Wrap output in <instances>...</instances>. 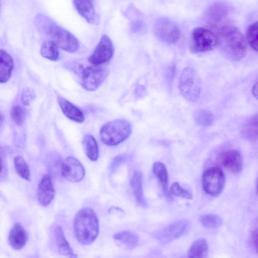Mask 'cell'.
Returning a JSON list of instances; mask_svg holds the SVG:
<instances>
[{"mask_svg": "<svg viewBox=\"0 0 258 258\" xmlns=\"http://www.w3.org/2000/svg\"><path fill=\"white\" fill-rule=\"evenodd\" d=\"M219 45L229 59L239 60L246 54L247 44L241 31L232 25L222 26L216 33Z\"/></svg>", "mask_w": 258, "mask_h": 258, "instance_id": "6da1fadb", "label": "cell"}, {"mask_svg": "<svg viewBox=\"0 0 258 258\" xmlns=\"http://www.w3.org/2000/svg\"><path fill=\"white\" fill-rule=\"evenodd\" d=\"M74 229L76 239L81 244L94 242L99 233V221L95 212L89 208L80 209L75 217Z\"/></svg>", "mask_w": 258, "mask_h": 258, "instance_id": "7a4b0ae2", "label": "cell"}, {"mask_svg": "<svg viewBox=\"0 0 258 258\" xmlns=\"http://www.w3.org/2000/svg\"><path fill=\"white\" fill-rule=\"evenodd\" d=\"M131 132L130 122L124 119H117L105 123L100 129V136L104 144L114 146L127 139Z\"/></svg>", "mask_w": 258, "mask_h": 258, "instance_id": "3957f363", "label": "cell"}, {"mask_svg": "<svg viewBox=\"0 0 258 258\" xmlns=\"http://www.w3.org/2000/svg\"><path fill=\"white\" fill-rule=\"evenodd\" d=\"M47 23L44 27L45 32L58 47L69 52L77 51L79 42L72 33L52 21Z\"/></svg>", "mask_w": 258, "mask_h": 258, "instance_id": "277c9868", "label": "cell"}, {"mask_svg": "<svg viewBox=\"0 0 258 258\" xmlns=\"http://www.w3.org/2000/svg\"><path fill=\"white\" fill-rule=\"evenodd\" d=\"M218 45V36L211 30L202 27L192 30L190 47L192 52L198 53L209 51Z\"/></svg>", "mask_w": 258, "mask_h": 258, "instance_id": "5b68a950", "label": "cell"}, {"mask_svg": "<svg viewBox=\"0 0 258 258\" xmlns=\"http://www.w3.org/2000/svg\"><path fill=\"white\" fill-rule=\"evenodd\" d=\"M178 88L182 95L189 101H196L201 92L199 77L190 67L184 68L179 78Z\"/></svg>", "mask_w": 258, "mask_h": 258, "instance_id": "8992f818", "label": "cell"}, {"mask_svg": "<svg viewBox=\"0 0 258 258\" xmlns=\"http://www.w3.org/2000/svg\"><path fill=\"white\" fill-rule=\"evenodd\" d=\"M81 71V84L84 89L93 91L98 89L108 75V69L101 66H79Z\"/></svg>", "mask_w": 258, "mask_h": 258, "instance_id": "52a82bcc", "label": "cell"}, {"mask_svg": "<svg viewBox=\"0 0 258 258\" xmlns=\"http://www.w3.org/2000/svg\"><path fill=\"white\" fill-rule=\"evenodd\" d=\"M225 182V175L219 167L213 166L204 171L202 186L204 191L212 197H217L222 191Z\"/></svg>", "mask_w": 258, "mask_h": 258, "instance_id": "ba28073f", "label": "cell"}, {"mask_svg": "<svg viewBox=\"0 0 258 258\" xmlns=\"http://www.w3.org/2000/svg\"><path fill=\"white\" fill-rule=\"evenodd\" d=\"M153 30L156 36L167 44H174L180 37V32L177 25L166 17L159 18L155 22Z\"/></svg>", "mask_w": 258, "mask_h": 258, "instance_id": "9c48e42d", "label": "cell"}, {"mask_svg": "<svg viewBox=\"0 0 258 258\" xmlns=\"http://www.w3.org/2000/svg\"><path fill=\"white\" fill-rule=\"evenodd\" d=\"M114 54V47L110 38L103 35L88 60L94 66H101L109 61Z\"/></svg>", "mask_w": 258, "mask_h": 258, "instance_id": "30bf717a", "label": "cell"}, {"mask_svg": "<svg viewBox=\"0 0 258 258\" xmlns=\"http://www.w3.org/2000/svg\"><path fill=\"white\" fill-rule=\"evenodd\" d=\"M189 223L185 220L174 222L158 231L155 237L163 244L171 242L183 235L188 230Z\"/></svg>", "mask_w": 258, "mask_h": 258, "instance_id": "8fae6325", "label": "cell"}, {"mask_svg": "<svg viewBox=\"0 0 258 258\" xmlns=\"http://www.w3.org/2000/svg\"><path fill=\"white\" fill-rule=\"evenodd\" d=\"M217 161L221 167L233 173H238L242 169V158L237 150H230L220 152L217 156Z\"/></svg>", "mask_w": 258, "mask_h": 258, "instance_id": "7c38bea8", "label": "cell"}, {"mask_svg": "<svg viewBox=\"0 0 258 258\" xmlns=\"http://www.w3.org/2000/svg\"><path fill=\"white\" fill-rule=\"evenodd\" d=\"M61 173L62 176L68 180L77 182L83 179L85 170L78 159L73 157H68L61 164Z\"/></svg>", "mask_w": 258, "mask_h": 258, "instance_id": "4fadbf2b", "label": "cell"}, {"mask_svg": "<svg viewBox=\"0 0 258 258\" xmlns=\"http://www.w3.org/2000/svg\"><path fill=\"white\" fill-rule=\"evenodd\" d=\"M55 195L51 178L50 175L46 174L41 179L37 189V199L39 203L43 206L48 205Z\"/></svg>", "mask_w": 258, "mask_h": 258, "instance_id": "5bb4252c", "label": "cell"}, {"mask_svg": "<svg viewBox=\"0 0 258 258\" xmlns=\"http://www.w3.org/2000/svg\"><path fill=\"white\" fill-rule=\"evenodd\" d=\"M228 13V8L224 4L215 3L206 10L204 20L209 25L215 26L224 20Z\"/></svg>", "mask_w": 258, "mask_h": 258, "instance_id": "9a60e30c", "label": "cell"}, {"mask_svg": "<svg viewBox=\"0 0 258 258\" xmlns=\"http://www.w3.org/2000/svg\"><path fill=\"white\" fill-rule=\"evenodd\" d=\"M73 5L78 13L89 24L97 25L99 17L92 1H74Z\"/></svg>", "mask_w": 258, "mask_h": 258, "instance_id": "2e32d148", "label": "cell"}, {"mask_svg": "<svg viewBox=\"0 0 258 258\" xmlns=\"http://www.w3.org/2000/svg\"><path fill=\"white\" fill-rule=\"evenodd\" d=\"M57 102L67 117L78 123L84 121L85 117L83 112L78 107L60 96L57 97Z\"/></svg>", "mask_w": 258, "mask_h": 258, "instance_id": "e0dca14e", "label": "cell"}, {"mask_svg": "<svg viewBox=\"0 0 258 258\" xmlns=\"http://www.w3.org/2000/svg\"><path fill=\"white\" fill-rule=\"evenodd\" d=\"M27 235L23 227L19 223H15L11 229L8 236V241L11 246L15 250H20L25 245Z\"/></svg>", "mask_w": 258, "mask_h": 258, "instance_id": "ac0fdd59", "label": "cell"}, {"mask_svg": "<svg viewBox=\"0 0 258 258\" xmlns=\"http://www.w3.org/2000/svg\"><path fill=\"white\" fill-rule=\"evenodd\" d=\"M53 232L59 253L69 258H77V255L74 252L69 242L67 240L61 226H55Z\"/></svg>", "mask_w": 258, "mask_h": 258, "instance_id": "d6986e66", "label": "cell"}, {"mask_svg": "<svg viewBox=\"0 0 258 258\" xmlns=\"http://www.w3.org/2000/svg\"><path fill=\"white\" fill-rule=\"evenodd\" d=\"M0 64V82L1 83L7 82L12 75L14 63L12 56L5 50L1 49Z\"/></svg>", "mask_w": 258, "mask_h": 258, "instance_id": "ffe728a7", "label": "cell"}, {"mask_svg": "<svg viewBox=\"0 0 258 258\" xmlns=\"http://www.w3.org/2000/svg\"><path fill=\"white\" fill-rule=\"evenodd\" d=\"M130 184L138 204L142 206H145L146 202L144 198L143 189L142 174L140 171H136L134 172L131 178Z\"/></svg>", "mask_w": 258, "mask_h": 258, "instance_id": "44dd1931", "label": "cell"}, {"mask_svg": "<svg viewBox=\"0 0 258 258\" xmlns=\"http://www.w3.org/2000/svg\"><path fill=\"white\" fill-rule=\"evenodd\" d=\"M208 244L204 238L195 241L190 246L186 258H207Z\"/></svg>", "mask_w": 258, "mask_h": 258, "instance_id": "7402d4cb", "label": "cell"}, {"mask_svg": "<svg viewBox=\"0 0 258 258\" xmlns=\"http://www.w3.org/2000/svg\"><path fill=\"white\" fill-rule=\"evenodd\" d=\"M242 136L249 141L258 140V114L248 119L243 125Z\"/></svg>", "mask_w": 258, "mask_h": 258, "instance_id": "603a6c76", "label": "cell"}, {"mask_svg": "<svg viewBox=\"0 0 258 258\" xmlns=\"http://www.w3.org/2000/svg\"><path fill=\"white\" fill-rule=\"evenodd\" d=\"M153 172L160 183L162 190L167 197H169L168 190V176L165 165L160 162H156L153 165Z\"/></svg>", "mask_w": 258, "mask_h": 258, "instance_id": "cb8c5ba5", "label": "cell"}, {"mask_svg": "<svg viewBox=\"0 0 258 258\" xmlns=\"http://www.w3.org/2000/svg\"><path fill=\"white\" fill-rule=\"evenodd\" d=\"M82 145L87 157L92 161H96L98 158L99 150L94 137L91 135H86L83 139Z\"/></svg>", "mask_w": 258, "mask_h": 258, "instance_id": "d4e9b609", "label": "cell"}, {"mask_svg": "<svg viewBox=\"0 0 258 258\" xmlns=\"http://www.w3.org/2000/svg\"><path fill=\"white\" fill-rule=\"evenodd\" d=\"M113 238L130 249L135 248L139 243V237L137 235L128 230L118 232L114 235Z\"/></svg>", "mask_w": 258, "mask_h": 258, "instance_id": "484cf974", "label": "cell"}, {"mask_svg": "<svg viewBox=\"0 0 258 258\" xmlns=\"http://www.w3.org/2000/svg\"><path fill=\"white\" fill-rule=\"evenodd\" d=\"M57 45L52 41H46L41 46L40 53L44 58L52 61L57 60L59 58V50Z\"/></svg>", "mask_w": 258, "mask_h": 258, "instance_id": "4316f807", "label": "cell"}, {"mask_svg": "<svg viewBox=\"0 0 258 258\" xmlns=\"http://www.w3.org/2000/svg\"><path fill=\"white\" fill-rule=\"evenodd\" d=\"M14 163L15 170L18 174L23 179L30 180V169L25 160L21 156H18L14 158Z\"/></svg>", "mask_w": 258, "mask_h": 258, "instance_id": "83f0119b", "label": "cell"}, {"mask_svg": "<svg viewBox=\"0 0 258 258\" xmlns=\"http://www.w3.org/2000/svg\"><path fill=\"white\" fill-rule=\"evenodd\" d=\"M246 39L250 46L258 52V21L251 24L248 27Z\"/></svg>", "mask_w": 258, "mask_h": 258, "instance_id": "f1b7e54d", "label": "cell"}, {"mask_svg": "<svg viewBox=\"0 0 258 258\" xmlns=\"http://www.w3.org/2000/svg\"><path fill=\"white\" fill-rule=\"evenodd\" d=\"M194 118L197 123L205 126L211 125L214 121L212 113L206 109H201L196 111Z\"/></svg>", "mask_w": 258, "mask_h": 258, "instance_id": "f546056e", "label": "cell"}, {"mask_svg": "<svg viewBox=\"0 0 258 258\" xmlns=\"http://www.w3.org/2000/svg\"><path fill=\"white\" fill-rule=\"evenodd\" d=\"M202 225L208 228H216L222 224V220L220 217L214 214H207L201 218Z\"/></svg>", "mask_w": 258, "mask_h": 258, "instance_id": "4dcf8cb0", "label": "cell"}, {"mask_svg": "<svg viewBox=\"0 0 258 258\" xmlns=\"http://www.w3.org/2000/svg\"><path fill=\"white\" fill-rule=\"evenodd\" d=\"M12 119L18 125H21L24 120L25 110L20 105L13 106L10 111Z\"/></svg>", "mask_w": 258, "mask_h": 258, "instance_id": "1f68e13d", "label": "cell"}, {"mask_svg": "<svg viewBox=\"0 0 258 258\" xmlns=\"http://www.w3.org/2000/svg\"><path fill=\"white\" fill-rule=\"evenodd\" d=\"M169 192L171 195L181 197L188 200L192 199L191 194L182 187L177 182H174L171 185Z\"/></svg>", "mask_w": 258, "mask_h": 258, "instance_id": "d6a6232c", "label": "cell"}, {"mask_svg": "<svg viewBox=\"0 0 258 258\" xmlns=\"http://www.w3.org/2000/svg\"><path fill=\"white\" fill-rule=\"evenodd\" d=\"M130 30L132 33L136 34H143L146 31V24L141 19L136 18L130 23Z\"/></svg>", "mask_w": 258, "mask_h": 258, "instance_id": "836d02e7", "label": "cell"}, {"mask_svg": "<svg viewBox=\"0 0 258 258\" xmlns=\"http://www.w3.org/2000/svg\"><path fill=\"white\" fill-rule=\"evenodd\" d=\"M35 94L33 90L30 88H25L22 92L21 101L24 105H28L33 100Z\"/></svg>", "mask_w": 258, "mask_h": 258, "instance_id": "e575fe53", "label": "cell"}, {"mask_svg": "<svg viewBox=\"0 0 258 258\" xmlns=\"http://www.w3.org/2000/svg\"><path fill=\"white\" fill-rule=\"evenodd\" d=\"M176 73V67L174 64L169 65L165 70V75L168 83L172 81Z\"/></svg>", "mask_w": 258, "mask_h": 258, "instance_id": "d590c367", "label": "cell"}, {"mask_svg": "<svg viewBox=\"0 0 258 258\" xmlns=\"http://www.w3.org/2000/svg\"><path fill=\"white\" fill-rule=\"evenodd\" d=\"M252 239L255 249L258 254V226L253 231Z\"/></svg>", "mask_w": 258, "mask_h": 258, "instance_id": "8d00e7d4", "label": "cell"}, {"mask_svg": "<svg viewBox=\"0 0 258 258\" xmlns=\"http://www.w3.org/2000/svg\"><path fill=\"white\" fill-rule=\"evenodd\" d=\"M146 89L144 86H138L135 89V94L138 97L144 96L146 95Z\"/></svg>", "mask_w": 258, "mask_h": 258, "instance_id": "74e56055", "label": "cell"}, {"mask_svg": "<svg viewBox=\"0 0 258 258\" xmlns=\"http://www.w3.org/2000/svg\"><path fill=\"white\" fill-rule=\"evenodd\" d=\"M252 93L253 96L258 100V81L253 85L252 89Z\"/></svg>", "mask_w": 258, "mask_h": 258, "instance_id": "f35d334b", "label": "cell"}, {"mask_svg": "<svg viewBox=\"0 0 258 258\" xmlns=\"http://www.w3.org/2000/svg\"><path fill=\"white\" fill-rule=\"evenodd\" d=\"M257 195H258V181L256 185V189Z\"/></svg>", "mask_w": 258, "mask_h": 258, "instance_id": "ab89813d", "label": "cell"}]
</instances>
